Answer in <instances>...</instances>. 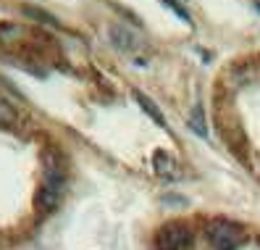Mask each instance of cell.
I'll return each instance as SVG.
<instances>
[{
  "label": "cell",
  "instance_id": "6da1fadb",
  "mask_svg": "<svg viewBox=\"0 0 260 250\" xmlns=\"http://www.w3.org/2000/svg\"><path fill=\"white\" fill-rule=\"evenodd\" d=\"M203 234H205V242L210 250H239L247 242L244 227L237 221H229V218H210Z\"/></svg>",
  "mask_w": 260,
  "mask_h": 250
},
{
  "label": "cell",
  "instance_id": "7a4b0ae2",
  "mask_svg": "<svg viewBox=\"0 0 260 250\" xmlns=\"http://www.w3.org/2000/svg\"><path fill=\"white\" fill-rule=\"evenodd\" d=\"M158 250H194V232L184 221H168L155 234Z\"/></svg>",
  "mask_w": 260,
  "mask_h": 250
},
{
  "label": "cell",
  "instance_id": "3957f363",
  "mask_svg": "<svg viewBox=\"0 0 260 250\" xmlns=\"http://www.w3.org/2000/svg\"><path fill=\"white\" fill-rule=\"evenodd\" d=\"M40 161H42V184L55 187V190L63 192V184H66V158L55 148H48V150H42Z\"/></svg>",
  "mask_w": 260,
  "mask_h": 250
},
{
  "label": "cell",
  "instance_id": "277c9868",
  "mask_svg": "<svg viewBox=\"0 0 260 250\" xmlns=\"http://www.w3.org/2000/svg\"><path fill=\"white\" fill-rule=\"evenodd\" d=\"M111 42L116 45L121 53H140L145 48V40L137 35V32H132V29L121 26V24H113L111 26Z\"/></svg>",
  "mask_w": 260,
  "mask_h": 250
},
{
  "label": "cell",
  "instance_id": "5b68a950",
  "mask_svg": "<svg viewBox=\"0 0 260 250\" xmlns=\"http://www.w3.org/2000/svg\"><path fill=\"white\" fill-rule=\"evenodd\" d=\"M152 169H155V174L166 182H176L179 179V161L174 158L168 150H155L152 153Z\"/></svg>",
  "mask_w": 260,
  "mask_h": 250
},
{
  "label": "cell",
  "instance_id": "8992f818",
  "mask_svg": "<svg viewBox=\"0 0 260 250\" xmlns=\"http://www.w3.org/2000/svg\"><path fill=\"white\" fill-rule=\"evenodd\" d=\"M60 203V190L55 187H48V184H40V190L35 195V206L40 213H53Z\"/></svg>",
  "mask_w": 260,
  "mask_h": 250
},
{
  "label": "cell",
  "instance_id": "52a82bcc",
  "mask_svg": "<svg viewBox=\"0 0 260 250\" xmlns=\"http://www.w3.org/2000/svg\"><path fill=\"white\" fill-rule=\"evenodd\" d=\"M132 98L137 100V105H140V108H142V111H145L152 121L160 124V127H166V116H163V111L155 105V100H152L150 95H145V92H140V90H134V92H132Z\"/></svg>",
  "mask_w": 260,
  "mask_h": 250
},
{
  "label": "cell",
  "instance_id": "ba28073f",
  "mask_svg": "<svg viewBox=\"0 0 260 250\" xmlns=\"http://www.w3.org/2000/svg\"><path fill=\"white\" fill-rule=\"evenodd\" d=\"M26 35V29L21 24L13 21H0V42H19Z\"/></svg>",
  "mask_w": 260,
  "mask_h": 250
},
{
  "label": "cell",
  "instance_id": "9c48e42d",
  "mask_svg": "<svg viewBox=\"0 0 260 250\" xmlns=\"http://www.w3.org/2000/svg\"><path fill=\"white\" fill-rule=\"evenodd\" d=\"M189 129L197 137H208V124H205V114H203V105H194L192 114H189Z\"/></svg>",
  "mask_w": 260,
  "mask_h": 250
},
{
  "label": "cell",
  "instance_id": "30bf717a",
  "mask_svg": "<svg viewBox=\"0 0 260 250\" xmlns=\"http://www.w3.org/2000/svg\"><path fill=\"white\" fill-rule=\"evenodd\" d=\"M19 121V111L6 98H0V127H13Z\"/></svg>",
  "mask_w": 260,
  "mask_h": 250
},
{
  "label": "cell",
  "instance_id": "8fae6325",
  "mask_svg": "<svg viewBox=\"0 0 260 250\" xmlns=\"http://www.w3.org/2000/svg\"><path fill=\"white\" fill-rule=\"evenodd\" d=\"M21 11L26 13L29 19H35V21H40V24H50V26H58L55 16H50V13H48V11H42V8H35V6H21Z\"/></svg>",
  "mask_w": 260,
  "mask_h": 250
},
{
  "label": "cell",
  "instance_id": "7c38bea8",
  "mask_svg": "<svg viewBox=\"0 0 260 250\" xmlns=\"http://www.w3.org/2000/svg\"><path fill=\"white\" fill-rule=\"evenodd\" d=\"M163 3H166V6H171V8H174V11L179 13V19H184L187 24H192V19H189V13H187V8L181 6L179 0H163Z\"/></svg>",
  "mask_w": 260,
  "mask_h": 250
},
{
  "label": "cell",
  "instance_id": "4fadbf2b",
  "mask_svg": "<svg viewBox=\"0 0 260 250\" xmlns=\"http://www.w3.org/2000/svg\"><path fill=\"white\" fill-rule=\"evenodd\" d=\"M163 203H176V208L181 206V208H184V198H179V195H163Z\"/></svg>",
  "mask_w": 260,
  "mask_h": 250
},
{
  "label": "cell",
  "instance_id": "5bb4252c",
  "mask_svg": "<svg viewBox=\"0 0 260 250\" xmlns=\"http://www.w3.org/2000/svg\"><path fill=\"white\" fill-rule=\"evenodd\" d=\"M257 177H260V171H257Z\"/></svg>",
  "mask_w": 260,
  "mask_h": 250
}]
</instances>
